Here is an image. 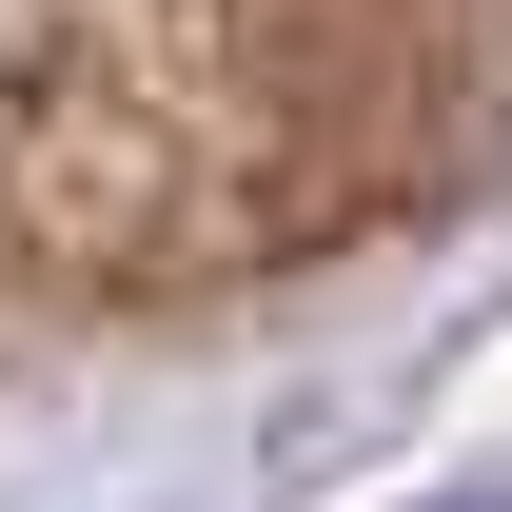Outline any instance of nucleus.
I'll list each match as a JSON object with an SVG mask.
<instances>
[{
  "label": "nucleus",
  "mask_w": 512,
  "mask_h": 512,
  "mask_svg": "<svg viewBox=\"0 0 512 512\" xmlns=\"http://www.w3.org/2000/svg\"><path fill=\"white\" fill-rule=\"evenodd\" d=\"M414 512H512V473H473V493H414Z\"/></svg>",
  "instance_id": "f257e3e1"
}]
</instances>
